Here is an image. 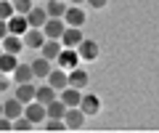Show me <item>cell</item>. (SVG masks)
Here are the masks:
<instances>
[{
  "mask_svg": "<svg viewBox=\"0 0 159 133\" xmlns=\"http://www.w3.org/2000/svg\"><path fill=\"white\" fill-rule=\"evenodd\" d=\"M80 61H82V59H80L77 48H61V53L56 56V64L61 67V69H66V72H69V69H74Z\"/></svg>",
  "mask_w": 159,
  "mask_h": 133,
  "instance_id": "6da1fadb",
  "label": "cell"
},
{
  "mask_svg": "<svg viewBox=\"0 0 159 133\" xmlns=\"http://www.w3.org/2000/svg\"><path fill=\"white\" fill-rule=\"evenodd\" d=\"M77 53H80V59H82V61H96L98 53H101V48H98L96 40H90V37H82V43L77 45Z\"/></svg>",
  "mask_w": 159,
  "mask_h": 133,
  "instance_id": "7a4b0ae2",
  "label": "cell"
},
{
  "mask_svg": "<svg viewBox=\"0 0 159 133\" xmlns=\"http://www.w3.org/2000/svg\"><path fill=\"white\" fill-rule=\"evenodd\" d=\"M64 122H66V131H80V128L85 125V112L80 109V107H66Z\"/></svg>",
  "mask_w": 159,
  "mask_h": 133,
  "instance_id": "3957f363",
  "label": "cell"
},
{
  "mask_svg": "<svg viewBox=\"0 0 159 133\" xmlns=\"http://www.w3.org/2000/svg\"><path fill=\"white\" fill-rule=\"evenodd\" d=\"M24 117H27L29 122H45L48 112H45V104H40V101H29V104H24Z\"/></svg>",
  "mask_w": 159,
  "mask_h": 133,
  "instance_id": "277c9868",
  "label": "cell"
},
{
  "mask_svg": "<svg viewBox=\"0 0 159 133\" xmlns=\"http://www.w3.org/2000/svg\"><path fill=\"white\" fill-rule=\"evenodd\" d=\"M64 24H66V27H82V24H85V11H82V8L80 6H66V11H64Z\"/></svg>",
  "mask_w": 159,
  "mask_h": 133,
  "instance_id": "5b68a950",
  "label": "cell"
},
{
  "mask_svg": "<svg viewBox=\"0 0 159 133\" xmlns=\"http://www.w3.org/2000/svg\"><path fill=\"white\" fill-rule=\"evenodd\" d=\"M21 40H24V45L27 48H34V51H40V45L45 43V32L40 27H29L27 32L21 35Z\"/></svg>",
  "mask_w": 159,
  "mask_h": 133,
  "instance_id": "8992f818",
  "label": "cell"
},
{
  "mask_svg": "<svg viewBox=\"0 0 159 133\" xmlns=\"http://www.w3.org/2000/svg\"><path fill=\"white\" fill-rule=\"evenodd\" d=\"M82 37H85V35H82V27H66L58 40H61L64 48H77L80 43H82Z\"/></svg>",
  "mask_w": 159,
  "mask_h": 133,
  "instance_id": "52a82bcc",
  "label": "cell"
},
{
  "mask_svg": "<svg viewBox=\"0 0 159 133\" xmlns=\"http://www.w3.org/2000/svg\"><path fill=\"white\" fill-rule=\"evenodd\" d=\"M80 109L85 112V117H93L101 112V98L96 96V93H85V96L80 98Z\"/></svg>",
  "mask_w": 159,
  "mask_h": 133,
  "instance_id": "ba28073f",
  "label": "cell"
},
{
  "mask_svg": "<svg viewBox=\"0 0 159 133\" xmlns=\"http://www.w3.org/2000/svg\"><path fill=\"white\" fill-rule=\"evenodd\" d=\"M45 80H48V85H51V88L61 91V88H66V85H69V72H66V69H61V67H56V69L48 72Z\"/></svg>",
  "mask_w": 159,
  "mask_h": 133,
  "instance_id": "9c48e42d",
  "label": "cell"
},
{
  "mask_svg": "<svg viewBox=\"0 0 159 133\" xmlns=\"http://www.w3.org/2000/svg\"><path fill=\"white\" fill-rule=\"evenodd\" d=\"M64 29H66L64 19H48V21L43 24V32H45L48 40H58V37L64 35Z\"/></svg>",
  "mask_w": 159,
  "mask_h": 133,
  "instance_id": "30bf717a",
  "label": "cell"
},
{
  "mask_svg": "<svg viewBox=\"0 0 159 133\" xmlns=\"http://www.w3.org/2000/svg\"><path fill=\"white\" fill-rule=\"evenodd\" d=\"M27 29H29V24H27V16H24V13H13V16L8 19V35H19L21 37Z\"/></svg>",
  "mask_w": 159,
  "mask_h": 133,
  "instance_id": "8fae6325",
  "label": "cell"
},
{
  "mask_svg": "<svg viewBox=\"0 0 159 133\" xmlns=\"http://www.w3.org/2000/svg\"><path fill=\"white\" fill-rule=\"evenodd\" d=\"M61 40H48L45 37V43L40 45V53H43V59H48V61H56V56L61 53Z\"/></svg>",
  "mask_w": 159,
  "mask_h": 133,
  "instance_id": "7c38bea8",
  "label": "cell"
},
{
  "mask_svg": "<svg viewBox=\"0 0 159 133\" xmlns=\"http://www.w3.org/2000/svg\"><path fill=\"white\" fill-rule=\"evenodd\" d=\"M0 45H3V51H6V53L19 56V53H21V48H24V40H21L19 35H6L3 40H0Z\"/></svg>",
  "mask_w": 159,
  "mask_h": 133,
  "instance_id": "4fadbf2b",
  "label": "cell"
},
{
  "mask_svg": "<svg viewBox=\"0 0 159 133\" xmlns=\"http://www.w3.org/2000/svg\"><path fill=\"white\" fill-rule=\"evenodd\" d=\"M88 83H90V77H88L85 69H80V67H74V69H69V85L72 88H88Z\"/></svg>",
  "mask_w": 159,
  "mask_h": 133,
  "instance_id": "5bb4252c",
  "label": "cell"
},
{
  "mask_svg": "<svg viewBox=\"0 0 159 133\" xmlns=\"http://www.w3.org/2000/svg\"><path fill=\"white\" fill-rule=\"evenodd\" d=\"M3 115H6L8 120H16V117H21V115H24V104L19 101L16 96H13L11 101H3Z\"/></svg>",
  "mask_w": 159,
  "mask_h": 133,
  "instance_id": "9a60e30c",
  "label": "cell"
},
{
  "mask_svg": "<svg viewBox=\"0 0 159 133\" xmlns=\"http://www.w3.org/2000/svg\"><path fill=\"white\" fill-rule=\"evenodd\" d=\"M45 21H48V11H45V8H40V6H32V11L27 13V24H29V27H40V29H43Z\"/></svg>",
  "mask_w": 159,
  "mask_h": 133,
  "instance_id": "2e32d148",
  "label": "cell"
},
{
  "mask_svg": "<svg viewBox=\"0 0 159 133\" xmlns=\"http://www.w3.org/2000/svg\"><path fill=\"white\" fill-rule=\"evenodd\" d=\"M34 83L29 80V83H19L16 85V98L21 101V104H29V101H34Z\"/></svg>",
  "mask_w": 159,
  "mask_h": 133,
  "instance_id": "e0dca14e",
  "label": "cell"
},
{
  "mask_svg": "<svg viewBox=\"0 0 159 133\" xmlns=\"http://www.w3.org/2000/svg\"><path fill=\"white\" fill-rule=\"evenodd\" d=\"M64 101L66 107H80V98H82V91L80 88H72V85H66V88H61V96H58Z\"/></svg>",
  "mask_w": 159,
  "mask_h": 133,
  "instance_id": "ac0fdd59",
  "label": "cell"
},
{
  "mask_svg": "<svg viewBox=\"0 0 159 133\" xmlns=\"http://www.w3.org/2000/svg\"><path fill=\"white\" fill-rule=\"evenodd\" d=\"M51 69H53V67H51L48 59H34V61H32V75H34V80H45Z\"/></svg>",
  "mask_w": 159,
  "mask_h": 133,
  "instance_id": "d6986e66",
  "label": "cell"
},
{
  "mask_svg": "<svg viewBox=\"0 0 159 133\" xmlns=\"http://www.w3.org/2000/svg\"><path fill=\"white\" fill-rule=\"evenodd\" d=\"M11 75H13V80H16V83H29V80H34V75H32V64H21V61L16 64V69H13Z\"/></svg>",
  "mask_w": 159,
  "mask_h": 133,
  "instance_id": "ffe728a7",
  "label": "cell"
},
{
  "mask_svg": "<svg viewBox=\"0 0 159 133\" xmlns=\"http://www.w3.org/2000/svg\"><path fill=\"white\" fill-rule=\"evenodd\" d=\"M45 112H48V117H58V120H64V115H66V104L56 96L53 101H48V104H45Z\"/></svg>",
  "mask_w": 159,
  "mask_h": 133,
  "instance_id": "44dd1931",
  "label": "cell"
},
{
  "mask_svg": "<svg viewBox=\"0 0 159 133\" xmlns=\"http://www.w3.org/2000/svg\"><path fill=\"white\" fill-rule=\"evenodd\" d=\"M56 98V88H51L45 83V85H37L34 88V101H40V104H48V101H53Z\"/></svg>",
  "mask_w": 159,
  "mask_h": 133,
  "instance_id": "7402d4cb",
  "label": "cell"
},
{
  "mask_svg": "<svg viewBox=\"0 0 159 133\" xmlns=\"http://www.w3.org/2000/svg\"><path fill=\"white\" fill-rule=\"evenodd\" d=\"M45 11H48V19H61L64 11H66V3L64 0H48Z\"/></svg>",
  "mask_w": 159,
  "mask_h": 133,
  "instance_id": "603a6c76",
  "label": "cell"
},
{
  "mask_svg": "<svg viewBox=\"0 0 159 133\" xmlns=\"http://www.w3.org/2000/svg\"><path fill=\"white\" fill-rule=\"evenodd\" d=\"M16 64H19V59L13 56V53H0V72H6V75H11L13 69H16Z\"/></svg>",
  "mask_w": 159,
  "mask_h": 133,
  "instance_id": "cb8c5ba5",
  "label": "cell"
},
{
  "mask_svg": "<svg viewBox=\"0 0 159 133\" xmlns=\"http://www.w3.org/2000/svg\"><path fill=\"white\" fill-rule=\"evenodd\" d=\"M45 133H64L66 131V122L64 120H58V117H45Z\"/></svg>",
  "mask_w": 159,
  "mask_h": 133,
  "instance_id": "d4e9b609",
  "label": "cell"
},
{
  "mask_svg": "<svg viewBox=\"0 0 159 133\" xmlns=\"http://www.w3.org/2000/svg\"><path fill=\"white\" fill-rule=\"evenodd\" d=\"M11 131H19V133H29L32 131V122L27 120V117H16V120H11Z\"/></svg>",
  "mask_w": 159,
  "mask_h": 133,
  "instance_id": "484cf974",
  "label": "cell"
},
{
  "mask_svg": "<svg viewBox=\"0 0 159 133\" xmlns=\"http://www.w3.org/2000/svg\"><path fill=\"white\" fill-rule=\"evenodd\" d=\"M11 3H13V11L24 13V16H27V13L32 11V6H34V0H11Z\"/></svg>",
  "mask_w": 159,
  "mask_h": 133,
  "instance_id": "4316f807",
  "label": "cell"
},
{
  "mask_svg": "<svg viewBox=\"0 0 159 133\" xmlns=\"http://www.w3.org/2000/svg\"><path fill=\"white\" fill-rule=\"evenodd\" d=\"M13 13H16V11H13V3H11V0H0V19H6V21H8Z\"/></svg>",
  "mask_w": 159,
  "mask_h": 133,
  "instance_id": "83f0119b",
  "label": "cell"
},
{
  "mask_svg": "<svg viewBox=\"0 0 159 133\" xmlns=\"http://www.w3.org/2000/svg\"><path fill=\"white\" fill-rule=\"evenodd\" d=\"M8 131H11V120L6 115H0V133H8Z\"/></svg>",
  "mask_w": 159,
  "mask_h": 133,
  "instance_id": "f1b7e54d",
  "label": "cell"
},
{
  "mask_svg": "<svg viewBox=\"0 0 159 133\" xmlns=\"http://www.w3.org/2000/svg\"><path fill=\"white\" fill-rule=\"evenodd\" d=\"M85 3H90V8H96V11H101V8L109 6V0H85Z\"/></svg>",
  "mask_w": 159,
  "mask_h": 133,
  "instance_id": "f546056e",
  "label": "cell"
},
{
  "mask_svg": "<svg viewBox=\"0 0 159 133\" xmlns=\"http://www.w3.org/2000/svg\"><path fill=\"white\" fill-rule=\"evenodd\" d=\"M8 85H11V80H8V75H6V72H0V91H6Z\"/></svg>",
  "mask_w": 159,
  "mask_h": 133,
  "instance_id": "4dcf8cb0",
  "label": "cell"
},
{
  "mask_svg": "<svg viewBox=\"0 0 159 133\" xmlns=\"http://www.w3.org/2000/svg\"><path fill=\"white\" fill-rule=\"evenodd\" d=\"M6 35H8V21H6V19H0V40H3Z\"/></svg>",
  "mask_w": 159,
  "mask_h": 133,
  "instance_id": "1f68e13d",
  "label": "cell"
},
{
  "mask_svg": "<svg viewBox=\"0 0 159 133\" xmlns=\"http://www.w3.org/2000/svg\"><path fill=\"white\" fill-rule=\"evenodd\" d=\"M69 3H72V6H82V3H85V0H69Z\"/></svg>",
  "mask_w": 159,
  "mask_h": 133,
  "instance_id": "d6a6232c",
  "label": "cell"
},
{
  "mask_svg": "<svg viewBox=\"0 0 159 133\" xmlns=\"http://www.w3.org/2000/svg\"><path fill=\"white\" fill-rule=\"evenodd\" d=\"M0 115H3V101H0Z\"/></svg>",
  "mask_w": 159,
  "mask_h": 133,
  "instance_id": "836d02e7",
  "label": "cell"
},
{
  "mask_svg": "<svg viewBox=\"0 0 159 133\" xmlns=\"http://www.w3.org/2000/svg\"><path fill=\"white\" fill-rule=\"evenodd\" d=\"M0 53H3V45H0Z\"/></svg>",
  "mask_w": 159,
  "mask_h": 133,
  "instance_id": "e575fe53",
  "label": "cell"
}]
</instances>
